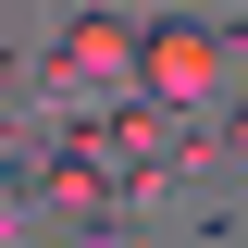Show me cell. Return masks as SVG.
Returning <instances> with one entry per match:
<instances>
[{"instance_id":"4","label":"cell","mask_w":248,"mask_h":248,"mask_svg":"<svg viewBox=\"0 0 248 248\" xmlns=\"http://www.w3.org/2000/svg\"><path fill=\"white\" fill-rule=\"evenodd\" d=\"M0 112H25V75H13V50H0Z\"/></svg>"},{"instance_id":"3","label":"cell","mask_w":248,"mask_h":248,"mask_svg":"<svg viewBox=\"0 0 248 248\" xmlns=\"http://www.w3.org/2000/svg\"><path fill=\"white\" fill-rule=\"evenodd\" d=\"M223 161H248V99H236V112H223Z\"/></svg>"},{"instance_id":"2","label":"cell","mask_w":248,"mask_h":248,"mask_svg":"<svg viewBox=\"0 0 248 248\" xmlns=\"http://www.w3.org/2000/svg\"><path fill=\"white\" fill-rule=\"evenodd\" d=\"M87 87H137V25H124V13H62V37H50V87H37V99H50V112H62V99H87Z\"/></svg>"},{"instance_id":"5","label":"cell","mask_w":248,"mask_h":248,"mask_svg":"<svg viewBox=\"0 0 248 248\" xmlns=\"http://www.w3.org/2000/svg\"><path fill=\"white\" fill-rule=\"evenodd\" d=\"M161 13H186V0H161Z\"/></svg>"},{"instance_id":"1","label":"cell","mask_w":248,"mask_h":248,"mask_svg":"<svg viewBox=\"0 0 248 248\" xmlns=\"http://www.w3.org/2000/svg\"><path fill=\"white\" fill-rule=\"evenodd\" d=\"M223 75V37L199 25V13H149L137 25V99H161V112H199Z\"/></svg>"}]
</instances>
